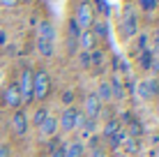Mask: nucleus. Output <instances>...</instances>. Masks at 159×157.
Masks as SVG:
<instances>
[{
  "mask_svg": "<svg viewBox=\"0 0 159 157\" xmlns=\"http://www.w3.org/2000/svg\"><path fill=\"white\" fill-rule=\"evenodd\" d=\"M48 93H51V76H48V72H44V69L32 72V99L42 102L48 97Z\"/></svg>",
  "mask_w": 159,
  "mask_h": 157,
  "instance_id": "obj_1",
  "label": "nucleus"
},
{
  "mask_svg": "<svg viewBox=\"0 0 159 157\" xmlns=\"http://www.w3.org/2000/svg\"><path fill=\"white\" fill-rule=\"evenodd\" d=\"M83 120H85L83 111L74 109V106H67V109L62 111V116H60V122H58V125H60V129H62L65 134H67V132H74V129H81Z\"/></svg>",
  "mask_w": 159,
  "mask_h": 157,
  "instance_id": "obj_2",
  "label": "nucleus"
},
{
  "mask_svg": "<svg viewBox=\"0 0 159 157\" xmlns=\"http://www.w3.org/2000/svg\"><path fill=\"white\" fill-rule=\"evenodd\" d=\"M76 23L81 25V30H90L92 23H95V9H92V5L88 2V0H81L79 7H76Z\"/></svg>",
  "mask_w": 159,
  "mask_h": 157,
  "instance_id": "obj_3",
  "label": "nucleus"
},
{
  "mask_svg": "<svg viewBox=\"0 0 159 157\" xmlns=\"http://www.w3.org/2000/svg\"><path fill=\"white\" fill-rule=\"evenodd\" d=\"M2 104L9 106V109H21L23 97H21V90H19V85H16V83L7 85V88L2 90Z\"/></svg>",
  "mask_w": 159,
  "mask_h": 157,
  "instance_id": "obj_4",
  "label": "nucleus"
},
{
  "mask_svg": "<svg viewBox=\"0 0 159 157\" xmlns=\"http://www.w3.org/2000/svg\"><path fill=\"white\" fill-rule=\"evenodd\" d=\"M28 127H30V120H28V113L23 109H16L14 116H12V132L16 136H25L28 134Z\"/></svg>",
  "mask_w": 159,
  "mask_h": 157,
  "instance_id": "obj_5",
  "label": "nucleus"
},
{
  "mask_svg": "<svg viewBox=\"0 0 159 157\" xmlns=\"http://www.w3.org/2000/svg\"><path fill=\"white\" fill-rule=\"evenodd\" d=\"M120 30H122L125 39H129V37H134L136 32H139V19L131 14V7H125V16H122V25H120Z\"/></svg>",
  "mask_w": 159,
  "mask_h": 157,
  "instance_id": "obj_6",
  "label": "nucleus"
},
{
  "mask_svg": "<svg viewBox=\"0 0 159 157\" xmlns=\"http://www.w3.org/2000/svg\"><path fill=\"white\" fill-rule=\"evenodd\" d=\"M99 113H102V102L97 99L95 93H88L85 104H83V116L90 118V120H97V118H99Z\"/></svg>",
  "mask_w": 159,
  "mask_h": 157,
  "instance_id": "obj_7",
  "label": "nucleus"
},
{
  "mask_svg": "<svg viewBox=\"0 0 159 157\" xmlns=\"http://www.w3.org/2000/svg\"><path fill=\"white\" fill-rule=\"evenodd\" d=\"M16 85H19V90H21L23 102H32V72H30L28 67L21 72V81Z\"/></svg>",
  "mask_w": 159,
  "mask_h": 157,
  "instance_id": "obj_8",
  "label": "nucleus"
},
{
  "mask_svg": "<svg viewBox=\"0 0 159 157\" xmlns=\"http://www.w3.org/2000/svg\"><path fill=\"white\" fill-rule=\"evenodd\" d=\"M37 129H39V136H44V139H48V136H56V134H58V120H56L53 116H48L46 120H44L42 125L37 127Z\"/></svg>",
  "mask_w": 159,
  "mask_h": 157,
  "instance_id": "obj_9",
  "label": "nucleus"
},
{
  "mask_svg": "<svg viewBox=\"0 0 159 157\" xmlns=\"http://www.w3.org/2000/svg\"><path fill=\"white\" fill-rule=\"evenodd\" d=\"M37 37H42V39H46V42H53L56 39V28H53L48 21H39V25H37Z\"/></svg>",
  "mask_w": 159,
  "mask_h": 157,
  "instance_id": "obj_10",
  "label": "nucleus"
},
{
  "mask_svg": "<svg viewBox=\"0 0 159 157\" xmlns=\"http://www.w3.org/2000/svg\"><path fill=\"white\" fill-rule=\"evenodd\" d=\"M97 99L102 102V104H108V102H113V93H111V85H108V81H99V88L95 90Z\"/></svg>",
  "mask_w": 159,
  "mask_h": 157,
  "instance_id": "obj_11",
  "label": "nucleus"
},
{
  "mask_svg": "<svg viewBox=\"0 0 159 157\" xmlns=\"http://www.w3.org/2000/svg\"><path fill=\"white\" fill-rule=\"evenodd\" d=\"M79 46L83 48V51H88V53H90L92 48L97 46V39H95V35H92L90 30H83V32H81V37H79Z\"/></svg>",
  "mask_w": 159,
  "mask_h": 157,
  "instance_id": "obj_12",
  "label": "nucleus"
},
{
  "mask_svg": "<svg viewBox=\"0 0 159 157\" xmlns=\"http://www.w3.org/2000/svg\"><path fill=\"white\" fill-rule=\"evenodd\" d=\"M85 155V145L81 141H72L65 145V157H83Z\"/></svg>",
  "mask_w": 159,
  "mask_h": 157,
  "instance_id": "obj_13",
  "label": "nucleus"
},
{
  "mask_svg": "<svg viewBox=\"0 0 159 157\" xmlns=\"http://www.w3.org/2000/svg\"><path fill=\"white\" fill-rule=\"evenodd\" d=\"M139 65H141V69H157L155 53H152V51H143V53H141V60H139Z\"/></svg>",
  "mask_w": 159,
  "mask_h": 157,
  "instance_id": "obj_14",
  "label": "nucleus"
},
{
  "mask_svg": "<svg viewBox=\"0 0 159 157\" xmlns=\"http://www.w3.org/2000/svg\"><path fill=\"white\" fill-rule=\"evenodd\" d=\"M90 32L95 35V39H106V35H108V28H106V23H104V21H97V19H95V23H92Z\"/></svg>",
  "mask_w": 159,
  "mask_h": 157,
  "instance_id": "obj_15",
  "label": "nucleus"
},
{
  "mask_svg": "<svg viewBox=\"0 0 159 157\" xmlns=\"http://www.w3.org/2000/svg\"><path fill=\"white\" fill-rule=\"evenodd\" d=\"M108 85H111V93H113V99H122V97H127L125 95V88H122V83H120V79L113 74V79L108 81Z\"/></svg>",
  "mask_w": 159,
  "mask_h": 157,
  "instance_id": "obj_16",
  "label": "nucleus"
},
{
  "mask_svg": "<svg viewBox=\"0 0 159 157\" xmlns=\"http://www.w3.org/2000/svg\"><path fill=\"white\" fill-rule=\"evenodd\" d=\"M37 51H39L44 58H51L53 56V42H46V39H42V37H37Z\"/></svg>",
  "mask_w": 159,
  "mask_h": 157,
  "instance_id": "obj_17",
  "label": "nucleus"
},
{
  "mask_svg": "<svg viewBox=\"0 0 159 157\" xmlns=\"http://www.w3.org/2000/svg\"><path fill=\"white\" fill-rule=\"evenodd\" d=\"M81 32H83V30H81V25H79V23H76V19H74V16H72V19H69V21H67V35H69V39H76V42H79V37H81Z\"/></svg>",
  "mask_w": 159,
  "mask_h": 157,
  "instance_id": "obj_18",
  "label": "nucleus"
},
{
  "mask_svg": "<svg viewBox=\"0 0 159 157\" xmlns=\"http://www.w3.org/2000/svg\"><path fill=\"white\" fill-rule=\"evenodd\" d=\"M46 118H48V109H46V106H39V109H35V113H32V125L39 127Z\"/></svg>",
  "mask_w": 159,
  "mask_h": 157,
  "instance_id": "obj_19",
  "label": "nucleus"
},
{
  "mask_svg": "<svg viewBox=\"0 0 159 157\" xmlns=\"http://www.w3.org/2000/svg\"><path fill=\"white\" fill-rule=\"evenodd\" d=\"M120 129V122H118V118H111V120H106V125H104V136H108L111 139L113 134H116Z\"/></svg>",
  "mask_w": 159,
  "mask_h": 157,
  "instance_id": "obj_20",
  "label": "nucleus"
},
{
  "mask_svg": "<svg viewBox=\"0 0 159 157\" xmlns=\"http://www.w3.org/2000/svg\"><path fill=\"white\" fill-rule=\"evenodd\" d=\"M104 58H106V56H104L102 48H92V51H90V65H95V67H99V65L104 62Z\"/></svg>",
  "mask_w": 159,
  "mask_h": 157,
  "instance_id": "obj_21",
  "label": "nucleus"
},
{
  "mask_svg": "<svg viewBox=\"0 0 159 157\" xmlns=\"http://www.w3.org/2000/svg\"><path fill=\"white\" fill-rule=\"evenodd\" d=\"M95 125H97V120H90V118H85V120H83L81 129H83L85 136H92V134H95Z\"/></svg>",
  "mask_w": 159,
  "mask_h": 157,
  "instance_id": "obj_22",
  "label": "nucleus"
},
{
  "mask_svg": "<svg viewBox=\"0 0 159 157\" xmlns=\"http://www.w3.org/2000/svg\"><path fill=\"white\" fill-rule=\"evenodd\" d=\"M139 5H141L143 12H155L159 7V0H139Z\"/></svg>",
  "mask_w": 159,
  "mask_h": 157,
  "instance_id": "obj_23",
  "label": "nucleus"
},
{
  "mask_svg": "<svg viewBox=\"0 0 159 157\" xmlns=\"http://www.w3.org/2000/svg\"><path fill=\"white\" fill-rule=\"evenodd\" d=\"M125 150H127L129 155L139 153V141H136V139H131V136H127V139H125Z\"/></svg>",
  "mask_w": 159,
  "mask_h": 157,
  "instance_id": "obj_24",
  "label": "nucleus"
},
{
  "mask_svg": "<svg viewBox=\"0 0 159 157\" xmlns=\"http://www.w3.org/2000/svg\"><path fill=\"white\" fill-rule=\"evenodd\" d=\"M148 90H150V97H159V81L157 79H145Z\"/></svg>",
  "mask_w": 159,
  "mask_h": 157,
  "instance_id": "obj_25",
  "label": "nucleus"
},
{
  "mask_svg": "<svg viewBox=\"0 0 159 157\" xmlns=\"http://www.w3.org/2000/svg\"><path fill=\"white\" fill-rule=\"evenodd\" d=\"M127 132L131 134V139H136L141 134V125H139V120H131V122H127Z\"/></svg>",
  "mask_w": 159,
  "mask_h": 157,
  "instance_id": "obj_26",
  "label": "nucleus"
},
{
  "mask_svg": "<svg viewBox=\"0 0 159 157\" xmlns=\"http://www.w3.org/2000/svg\"><path fill=\"white\" fill-rule=\"evenodd\" d=\"M139 97H141L143 102H148V99H150V90H148V83H145V81L139 85Z\"/></svg>",
  "mask_w": 159,
  "mask_h": 157,
  "instance_id": "obj_27",
  "label": "nucleus"
},
{
  "mask_svg": "<svg viewBox=\"0 0 159 157\" xmlns=\"http://www.w3.org/2000/svg\"><path fill=\"white\" fill-rule=\"evenodd\" d=\"M79 65H81V67H92V65H90V53H88V51H83L79 56Z\"/></svg>",
  "mask_w": 159,
  "mask_h": 157,
  "instance_id": "obj_28",
  "label": "nucleus"
},
{
  "mask_svg": "<svg viewBox=\"0 0 159 157\" xmlns=\"http://www.w3.org/2000/svg\"><path fill=\"white\" fill-rule=\"evenodd\" d=\"M72 102H74V93H72V90H65V93H62V104L72 106Z\"/></svg>",
  "mask_w": 159,
  "mask_h": 157,
  "instance_id": "obj_29",
  "label": "nucleus"
},
{
  "mask_svg": "<svg viewBox=\"0 0 159 157\" xmlns=\"http://www.w3.org/2000/svg\"><path fill=\"white\" fill-rule=\"evenodd\" d=\"M48 157H65V143L56 145V148L51 150V155H48Z\"/></svg>",
  "mask_w": 159,
  "mask_h": 157,
  "instance_id": "obj_30",
  "label": "nucleus"
},
{
  "mask_svg": "<svg viewBox=\"0 0 159 157\" xmlns=\"http://www.w3.org/2000/svg\"><path fill=\"white\" fill-rule=\"evenodd\" d=\"M148 39H150L148 35H141L139 37V48H141V51H148Z\"/></svg>",
  "mask_w": 159,
  "mask_h": 157,
  "instance_id": "obj_31",
  "label": "nucleus"
},
{
  "mask_svg": "<svg viewBox=\"0 0 159 157\" xmlns=\"http://www.w3.org/2000/svg\"><path fill=\"white\" fill-rule=\"evenodd\" d=\"M90 157H108V155H106V150H104V148H92L90 150Z\"/></svg>",
  "mask_w": 159,
  "mask_h": 157,
  "instance_id": "obj_32",
  "label": "nucleus"
},
{
  "mask_svg": "<svg viewBox=\"0 0 159 157\" xmlns=\"http://www.w3.org/2000/svg\"><path fill=\"white\" fill-rule=\"evenodd\" d=\"M131 120H134V118H131V111H122V116H120L118 122H125V125H127V122H131Z\"/></svg>",
  "mask_w": 159,
  "mask_h": 157,
  "instance_id": "obj_33",
  "label": "nucleus"
},
{
  "mask_svg": "<svg viewBox=\"0 0 159 157\" xmlns=\"http://www.w3.org/2000/svg\"><path fill=\"white\" fill-rule=\"evenodd\" d=\"M19 2H21V0H0V5H2V7H9V9L16 7Z\"/></svg>",
  "mask_w": 159,
  "mask_h": 157,
  "instance_id": "obj_34",
  "label": "nucleus"
},
{
  "mask_svg": "<svg viewBox=\"0 0 159 157\" xmlns=\"http://www.w3.org/2000/svg\"><path fill=\"white\" fill-rule=\"evenodd\" d=\"M0 157H9V145H0Z\"/></svg>",
  "mask_w": 159,
  "mask_h": 157,
  "instance_id": "obj_35",
  "label": "nucleus"
},
{
  "mask_svg": "<svg viewBox=\"0 0 159 157\" xmlns=\"http://www.w3.org/2000/svg\"><path fill=\"white\" fill-rule=\"evenodd\" d=\"M5 44H7V32L0 30V46H5Z\"/></svg>",
  "mask_w": 159,
  "mask_h": 157,
  "instance_id": "obj_36",
  "label": "nucleus"
},
{
  "mask_svg": "<svg viewBox=\"0 0 159 157\" xmlns=\"http://www.w3.org/2000/svg\"><path fill=\"white\" fill-rule=\"evenodd\" d=\"M155 42H157V48H159V28H157V35H155Z\"/></svg>",
  "mask_w": 159,
  "mask_h": 157,
  "instance_id": "obj_37",
  "label": "nucleus"
}]
</instances>
